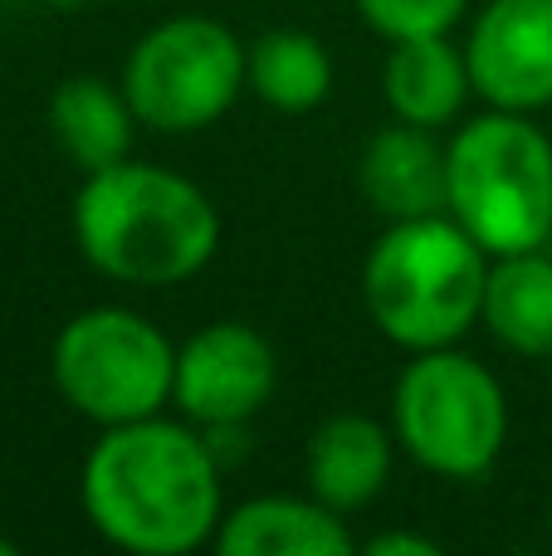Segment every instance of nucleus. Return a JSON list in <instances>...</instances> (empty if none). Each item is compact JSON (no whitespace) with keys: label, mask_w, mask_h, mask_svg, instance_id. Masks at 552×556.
Returning a JSON list of instances; mask_svg holds the SVG:
<instances>
[{"label":"nucleus","mask_w":552,"mask_h":556,"mask_svg":"<svg viewBox=\"0 0 552 556\" xmlns=\"http://www.w3.org/2000/svg\"><path fill=\"white\" fill-rule=\"evenodd\" d=\"M244 88L274 113H313L333 93V54L309 29H264L244 45Z\"/></svg>","instance_id":"obj_16"},{"label":"nucleus","mask_w":552,"mask_h":556,"mask_svg":"<svg viewBox=\"0 0 552 556\" xmlns=\"http://www.w3.org/2000/svg\"><path fill=\"white\" fill-rule=\"evenodd\" d=\"M303 479L318 503L333 513H357L387 489L391 479V430L372 415L338 410L313 425L303 450Z\"/></svg>","instance_id":"obj_12"},{"label":"nucleus","mask_w":552,"mask_h":556,"mask_svg":"<svg viewBox=\"0 0 552 556\" xmlns=\"http://www.w3.org/2000/svg\"><path fill=\"white\" fill-rule=\"evenodd\" d=\"M0 556H15V542L10 538H0Z\"/></svg>","instance_id":"obj_19"},{"label":"nucleus","mask_w":552,"mask_h":556,"mask_svg":"<svg viewBox=\"0 0 552 556\" xmlns=\"http://www.w3.org/2000/svg\"><path fill=\"white\" fill-rule=\"evenodd\" d=\"M446 211L499 260L552 240V142L534 113L469 117L446 142Z\"/></svg>","instance_id":"obj_4"},{"label":"nucleus","mask_w":552,"mask_h":556,"mask_svg":"<svg viewBox=\"0 0 552 556\" xmlns=\"http://www.w3.org/2000/svg\"><path fill=\"white\" fill-rule=\"evenodd\" d=\"M49 371L68 410L108 430L162 415V405H172L176 346L152 317L98 303L59 327Z\"/></svg>","instance_id":"obj_6"},{"label":"nucleus","mask_w":552,"mask_h":556,"mask_svg":"<svg viewBox=\"0 0 552 556\" xmlns=\"http://www.w3.org/2000/svg\"><path fill=\"white\" fill-rule=\"evenodd\" d=\"M225 464L191 420L108 425L78 473L93 532L133 556H186L215 542L225 518Z\"/></svg>","instance_id":"obj_1"},{"label":"nucleus","mask_w":552,"mask_h":556,"mask_svg":"<svg viewBox=\"0 0 552 556\" xmlns=\"http://www.w3.org/2000/svg\"><path fill=\"white\" fill-rule=\"evenodd\" d=\"M279 386V356L274 342L250 323H205L176 346L172 405L181 420L215 430V425H250Z\"/></svg>","instance_id":"obj_8"},{"label":"nucleus","mask_w":552,"mask_h":556,"mask_svg":"<svg viewBox=\"0 0 552 556\" xmlns=\"http://www.w3.org/2000/svg\"><path fill=\"white\" fill-rule=\"evenodd\" d=\"M489 254L450 211L387 220L362 264V303L401 352L460 346L485 307Z\"/></svg>","instance_id":"obj_3"},{"label":"nucleus","mask_w":552,"mask_h":556,"mask_svg":"<svg viewBox=\"0 0 552 556\" xmlns=\"http://www.w3.org/2000/svg\"><path fill=\"white\" fill-rule=\"evenodd\" d=\"M367 556H440V542L426 532H377L372 542H362Z\"/></svg>","instance_id":"obj_18"},{"label":"nucleus","mask_w":552,"mask_h":556,"mask_svg":"<svg viewBox=\"0 0 552 556\" xmlns=\"http://www.w3.org/2000/svg\"><path fill=\"white\" fill-rule=\"evenodd\" d=\"M123 93L137 123L162 137H191L221 123L244 93V45L225 20H156L123 64Z\"/></svg>","instance_id":"obj_7"},{"label":"nucleus","mask_w":552,"mask_h":556,"mask_svg":"<svg viewBox=\"0 0 552 556\" xmlns=\"http://www.w3.org/2000/svg\"><path fill=\"white\" fill-rule=\"evenodd\" d=\"M367 29H377L387 45L397 39H426V35H450L465 20L469 0H357Z\"/></svg>","instance_id":"obj_17"},{"label":"nucleus","mask_w":552,"mask_h":556,"mask_svg":"<svg viewBox=\"0 0 552 556\" xmlns=\"http://www.w3.org/2000/svg\"><path fill=\"white\" fill-rule=\"evenodd\" d=\"M479 323L489 327L504 352L528 356V362H552V254L518 250L489 260L485 278V307Z\"/></svg>","instance_id":"obj_15"},{"label":"nucleus","mask_w":552,"mask_h":556,"mask_svg":"<svg viewBox=\"0 0 552 556\" xmlns=\"http://www.w3.org/2000/svg\"><path fill=\"white\" fill-rule=\"evenodd\" d=\"M465 64L489 108H552V0H489L469 25Z\"/></svg>","instance_id":"obj_9"},{"label":"nucleus","mask_w":552,"mask_h":556,"mask_svg":"<svg viewBox=\"0 0 552 556\" xmlns=\"http://www.w3.org/2000/svg\"><path fill=\"white\" fill-rule=\"evenodd\" d=\"M74 244L113 283L176 288L221 250L215 201L172 166L117 162L88 172L74 195Z\"/></svg>","instance_id":"obj_2"},{"label":"nucleus","mask_w":552,"mask_h":556,"mask_svg":"<svg viewBox=\"0 0 552 556\" xmlns=\"http://www.w3.org/2000/svg\"><path fill=\"white\" fill-rule=\"evenodd\" d=\"M469 93V64L465 49L450 45V35H426V39H397L381 64V98H387L391 117L416 127H440L460 123Z\"/></svg>","instance_id":"obj_13"},{"label":"nucleus","mask_w":552,"mask_h":556,"mask_svg":"<svg viewBox=\"0 0 552 556\" xmlns=\"http://www.w3.org/2000/svg\"><path fill=\"white\" fill-rule=\"evenodd\" d=\"M98 5H108V0H98Z\"/></svg>","instance_id":"obj_21"},{"label":"nucleus","mask_w":552,"mask_h":556,"mask_svg":"<svg viewBox=\"0 0 552 556\" xmlns=\"http://www.w3.org/2000/svg\"><path fill=\"white\" fill-rule=\"evenodd\" d=\"M221 556H348L352 528L328 503L293 498V493H264V498L225 508L211 542Z\"/></svg>","instance_id":"obj_11"},{"label":"nucleus","mask_w":552,"mask_h":556,"mask_svg":"<svg viewBox=\"0 0 552 556\" xmlns=\"http://www.w3.org/2000/svg\"><path fill=\"white\" fill-rule=\"evenodd\" d=\"M548 528H552V513H548Z\"/></svg>","instance_id":"obj_20"},{"label":"nucleus","mask_w":552,"mask_h":556,"mask_svg":"<svg viewBox=\"0 0 552 556\" xmlns=\"http://www.w3.org/2000/svg\"><path fill=\"white\" fill-rule=\"evenodd\" d=\"M391 434L436 479L475 483L509 444V395L499 376L460 346L411 352L391 391Z\"/></svg>","instance_id":"obj_5"},{"label":"nucleus","mask_w":552,"mask_h":556,"mask_svg":"<svg viewBox=\"0 0 552 556\" xmlns=\"http://www.w3.org/2000/svg\"><path fill=\"white\" fill-rule=\"evenodd\" d=\"M357 191L381 220H416L446 211V142L430 127L391 123L357 156Z\"/></svg>","instance_id":"obj_10"},{"label":"nucleus","mask_w":552,"mask_h":556,"mask_svg":"<svg viewBox=\"0 0 552 556\" xmlns=\"http://www.w3.org/2000/svg\"><path fill=\"white\" fill-rule=\"evenodd\" d=\"M49 127H54L59 152L88 176V172L127 162L142 123H137L123 84L98 74H74L49 98Z\"/></svg>","instance_id":"obj_14"}]
</instances>
